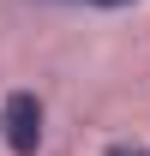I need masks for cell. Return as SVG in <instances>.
<instances>
[{"label": "cell", "instance_id": "1", "mask_svg": "<svg viewBox=\"0 0 150 156\" xmlns=\"http://www.w3.org/2000/svg\"><path fill=\"white\" fill-rule=\"evenodd\" d=\"M0 138H6L12 156H36V144H42V102L30 90H12L0 102Z\"/></svg>", "mask_w": 150, "mask_h": 156}, {"label": "cell", "instance_id": "2", "mask_svg": "<svg viewBox=\"0 0 150 156\" xmlns=\"http://www.w3.org/2000/svg\"><path fill=\"white\" fill-rule=\"evenodd\" d=\"M108 156H150L144 144H108Z\"/></svg>", "mask_w": 150, "mask_h": 156}, {"label": "cell", "instance_id": "3", "mask_svg": "<svg viewBox=\"0 0 150 156\" xmlns=\"http://www.w3.org/2000/svg\"><path fill=\"white\" fill-rule=\"evenodd\" d=\"M90 6H126V0H90Z\"/></svg>", "mask_w": 150, "mask_h": 156}]
</instances>
